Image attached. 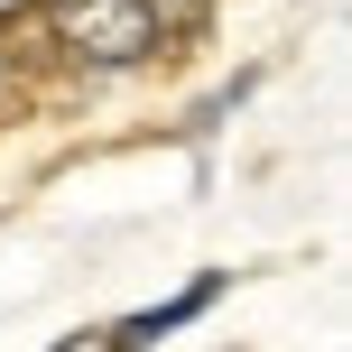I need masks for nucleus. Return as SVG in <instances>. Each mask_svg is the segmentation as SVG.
Listing matches in <instances>:
<instances>
[{
	"label": "nucleus",
	"mask_w": 352,
	"mask_h": 352,
	"mask_svg": "<svg viewBox=\"0 0 352 352\" xmlns=\"http://www.w3.org/2000/svg\"><path fill=\"white\" fill-rule=\"evenodd\" d=\"M37 19H47L56 56L65 65H93V74H130V65H148L167 47L148 0H37Z\"/></svg>",
	"instance_id": "f257e3e1"
},
{
	"label": "nucleus",
	"mask_w": 352,
	"mask_h": 352,
	"mask_svg": "<svg viewBox=\"0 0 352 352\" xmlns=\"http://www.w3.org/2000/svg\"><path fill=\"white\" fill-rule=\"evenodd\" d=\"M0 111H10V65H0Z\"/></svg>",
	"instance_id": "20e7f679"
},
{
	"label": "nucleus",
	"mask_w": 352,
	"mask_h": 352,
	"mask_svg": "<svg viewBox=\"0 0 352 352\" xmlns=\"http://www.w3.org/2000/svg\"><path fill=\"white\" fill-rule=\"evenodd\" d=\"M223 297V269H204V278L186 287V297H167V306H148V316H130V324H111V352H148L158 334H176V324H195L204 306Z\"/></svg>",
	"instance_id": "f03ea898"
},
{
	"label": "nucleus",
	"mask_w": 352,
	"mask_h": 352,
	"mask_svg": "<svg viewBox=\"0 0 352 352\" xmlns=\"http://www.w3.org/2000/svg\"><path fill=\"white\" fill-rule=\"evenodd\" d=\"M213 10H223V0H148L158 37H204V28H213Z\"/></svg>",
	"instance_id": "7ed1b4c3"
}]
</instances>
